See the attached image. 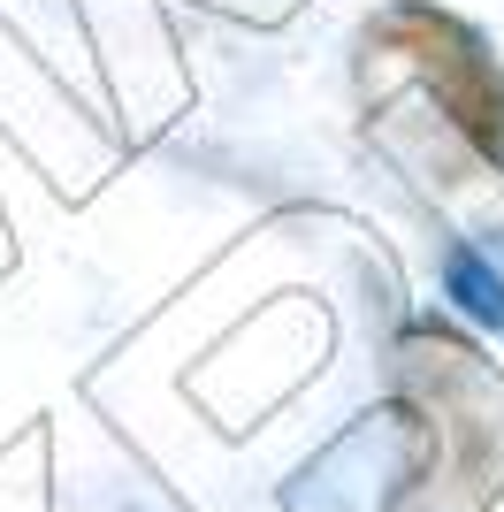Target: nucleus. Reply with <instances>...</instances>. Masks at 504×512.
I'll list each match as a JSON object with an SVG mask.
<instances>
[{"mask_svg":"<svg viewBox=\"0 0 504 512\" xmlns=\"http://www.w3.org/2000/svg\"><path fill=\"white\" fill-rule=\"evenodd\" d=\"M382 39L428 69V85L443 92L451 123H459L474 146H482V153H504V77L489 69L482 39H474L466 23L436 16V8H398V16L382 23Z\"/></svg>","mask_w":504,"mask_h":512,"instance_id":"f257e3e1","label":"nucleus"},{"mask_svg":"<svg viewBox=\"0 0 504 512\" xmlns=\"http://www.w3.org/2000/svg\"><path fill=\"white\" fill-rule=\"evenodd\" d=\"M451 291H459L482 321H497V329H504V283L482 276V268H474V253H451Z\"/></svg>","mask_w":504,"mask_h":512,"instance_id":"f03ea898","label":"nucleus"}]
</instances>
